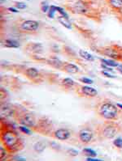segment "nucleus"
I'll list each match as a JSON object with an SVG mask.
<instances>
[{"instance_id":"f257e3e1","label":"nucleus","mask_w":122,"mask_h":161,"mask_svg":"<svg viewBox=\"0 0 122 161\" xmlns=\"http://www.w3.org/2000/svg\"><path fill=\"white\" fill-rule=\"evenodd\" d=\"M2 141L4 142V147L11 152H14L20 150L21 147V142L17 135L12 130L4 131L1 136Z\"/></svg>"},{"instance_id":"f03ea898","label":"nucleus","mask_w":122,"mask_h":161,"mask_svg":"<svg viewBox=\"0 0 122 161\" xmlns=\"http://www.w3.org/2000/svg\"><path fill=\"white\" fill-rule=\"evenodd\" d=\"M97 112L103 118L107 120H114L118 117L117 107L110 101H104L99 105Z\"/></svg>"},{"instance_id":"7ed1b4c3","label":"nucleus","mask_w":122,"mask_h":161,"mask_svg":"<svg viewBox=\"0 0 122 161\" xmlns=\"http://www.w3.org/2000/svg\"><path fill=\"white\" fill-rule=\"evenodd\" d=\"M119 126L116 124L107 123L102 127L101 134L102 136L106 139H113L116 135L118 134Z\"/></svg>"},{"instance_id":"20e7f679","label":"nucleus","mask_w":122,"mask_h":161,"mask_svg":"<svg viewBox=\"0 0 122 161\" xmlns=\"http://www.w3.org/2000/svg\"><path fill=\"white\" fill-rule=\"evenodd\" d=\"M18 121L21 125L29 128L35 127L36 124H37L35 117L32 113H29V112L24 113L22 115L18 117Z\"/></svg>"},{"instance_id":"39448f33","label":"nucleus","mask_w":122,"mask_h":161,"mask_svg":"<svg viewBox=\"0 0 122 161\" xmlns=\"http://www.w3.org/2000/svg\"><path fill=\"white\" fill-rule=\"evenodd\" d=\"M39 28V24L35 20H25L20 25V30L24 32H35Z\"/></svg>"},{"instance_id":"423d86ee","label":"nucleus","mask_w":122,"mask_h":161,"mask_svg":"<svg viewBox=\"0 0 122 161\" xmlns=\"http://www.w3.org/2000/svg\"><path fill=\"white\" fill-rule=\"evenodd\" d=\"M78 138L83 143H89L93 139V132L90 129H82L78 133Z\"/></svg>"},{"instance_id":"0eeeda50","label":"nucleus","mask_w":122,"mask_h":161,"mask_svg":"<svg viewBox=\"0 0 122 161\" xmlns=\"http://www.w3.org/2000/svg\"><path fill=\"white\" fill-rule=\"evenodd\" d=\"M73 10L78 14H88L89 13V6L84 1L78 0L73 6Z\"/></svg>"},{"instance_id":"6e6552de","label":"nucleus","mask_w":122,"mask_h":161,"mask_svg":"<svg viewBox=\"0 0 122 161\" xmlns=\"http://www.w3.org/2000/svg\"><path fill=\"white\" fill-rule=\"evenodd\" d=\"M70 131L67 129H58L57 130L54 132V137L58 140L65 141L70 138Z\"/></svg>"},{"instance_id":"1a4fd4ad","label":"nucleus","mask_w":122,"mask_h":161,"mask_svg":"<svg viewBox=\"0 0 122 161\" xmlns=\"http://www.w3.org/2000/svg\"><path fill=\"white\" fill-rule=\"evenodd\" d=\"M81 92L83 96L89 97H95L98 95V92L96 89L89 86H82L81 87Z\"/></svg>"},{"instance_id":"9d476101","label":"nucleus","mask_w":122,"mask_h":161,"mask_svg":"<svg viewBox=\"0 0 122 161\" xmlns=\"http://www.w3.org/2000/svg\"><path fill=\"white\" fill-rule=\"evenodd\" d=\"M25 75L28 79H35L39 77V71L36 68L30 67L25 71Z\"/></svg>"},{"instance_id":"9b49d317","label":"nucleus","mask_w":122,"mask_h":161,"mask_svg":"<svg viewBox=\"0 0 122 161\" xmlns=\"http://www.w3.org/2000/svg\"><path fill=\"white\" fill-rule=\"evenodd\" d=\"M62 70L65 71V72L70 73V74H75V73H77L79 71V68L77 67V66L74 65V64L66 63L63 66Z\"/></svg>"},{"instance_id":"f8f14e48","label":"nucleus","mask_w":122,"mask_h":161,"mask_svg":"<svg viewBox=\"0 0 122 161\" xmlns=\"http://www.w3.org/2000/svg\"><path fill=\"white\" fill-rule=\"evenodd\" d=\"M15 114V110L11 108L10 106H4V108L2 107L1 109V117H9L14 116Z\"/></svg>"},{"instance_id":"ddd939ff","label":"nucleus","mask_w":122,"mask_h":161,"mask_svg":"<svg viewBox=\"0 0 122 161\" xmlns=\"http://www.w3.org/2000/svg\"><path fill=\"white\" fill-rule=\"evenodd\" d=\"M103 53H104L105 55H107V56L113 58H116V59H120L119 58H121V54H119L118 52H117L116 49H112V48L106 49L103 51Z\"/></svg>"},{"instance_id":"4468645a","label":"nucleus","mask_w":122,"mask_h":161,"mask_svg":"<svg viewBox=\"0 0 122 161\" xmlns=\"http://www.w3.org/2000/svg\"><path fill=\"white\" fill-rule=\"evenodd\" d=\"M76 84V83L73 81V79L70 78H65L62 80V86L64 87L66 89H70L72 88L73 86H75Z\"/></svg>"},{"instance_id":"2eb2a0df","label":"nucleus","mask_w":122,"mask_h":161,"mask_svg":"<svg viewBox=\"0 0 122 161\" xmlns=\"http://www.w3.org/2000/svg\"><path fill=\"white\" fill-rule=\"evenodd\" d=\"M46 142H43V141H40V142H36L34 146V149L35 151H37L38 153H41L43 151L46 149Z\"/></svg>"},{"instance_id":"dca6fc26","label":"nucleus","mask_w":122,"mask_h":161,"mask_svg":"<svg viewBox=\"0 0 122 161\" xmlns=\"http://www.w3.org/2000/svg\"><path fill=\"white\" fill-rule=\"evenodd\" d=\"M58 20H59V22L61 24L63 25V26H65V28H72V24H71V23L69 20V18L68 17H65V16H60V17H58Z\"/></svg>"},{"instance_id":"f3484780","label":"nucleus","mask_w":122,"mask_h":161,"mask_svg":"<svg viewBox=\"0 0 122 161\" xmlns=\"http://www.w3.org/2000/svg\"><path fill=\"white\" fill-rule=\"evenodd\" d=\"M4 45L7 47H10V48H18L20 46V44L18 41H15V40H12V39H7L4 41Z\"/></svg>"},{"instance_id":"a211bd4d","label":"nucleus","mask_w":122,"mask_h":161,"mask_svg":"<svg viewBox=\"0 0 122 161\" xmlns=\"http://www.w3.org/2000/svg\"><path fill=\"white\" fill-rule=\"evenodd\" d=\"M79 55H80L82 58H84L85 60L89 61V62H94L95 61V58L92 56L90 53H89L86 51L84 50H80L79 51Z\"/></svg>"},{"instance_id":"6ab92c4d","label":"nucleus","mask_w":122,"mask_h":161,"mask_svg":"<svg viewBox=\"0 0 122 161\" xmlns=\"http://www.w3.org/2000/svg\"><path fill=\"white\" fill-rule=\"evenodd\" d=\"M108 2L112 8H116V9L122 8V0H108Z\"/></svg>"},{"instance_id":"aec40b11","label":"nucleus","mask_w":122,"mask_h":161,"mask_svg":"<svg viewBox=\"0 0 122 161\" xmlns=\"http://www.w3.org/2000/svg\"><path fill=\"white\" fill-rule=\"evenodd\" d=\"M82 153L85 155H86L88 157H95L97 155V153L94 150H92L90 148H84L82 151Z\"/></svg>"},{"instance_id":"412c9836","label":"nucleus","mask_w":122,"mask_h":161,"mask_svg":"<svg viewBox=\"0 0 122 161\" xmlns=\"http://www.w3.org/2000/svg\"><path fill=\"white\" fill-rule=\"evenodd\" d=\"M48 63L50 64V66H52V67H54L55 68H61L62 69V67H63V63L61 62L60 61L58 60V59H54V60H50L49 62H48Z\"/></svg>"},{"instance_id":"4be33fe9","label":"nucleus","mask_w":122,"mask_h":161,"mask_svg":"<svg viewBox=\"0 0 122 161\" xmlns=\"http://www.w3.org/2000/svg\"><path fill=\"white\" fill-rule=\"evenodd\" d=\"M101 62L105 64V65L111 67H118V64L116 63V62H115L114 61L110 60V59H102Z\"/></svg>"},{"instance_id":"5701e85b","label":"nucleus","mask_w":122,"mask_h":161,"mask_svg":"<svg viewBox=\"0 0 122 161\" xmlns=\"http://www.w3.org/2000/svg\"><path fill=\"white\" fill-rule=\"evenodd\" d=\"M113 144H114L115 146H116L117 148H120V149H122V138H116V139H114L113 141Z\"/></svg>"},{"instance_id":"b1692460","label":"nucleus","mask_w":122,"mask_h":161,"mask_svg":"<svg viewBox=\"0 0 122 161\" xmlns=\"http://www.w3.org/2000/svg\"><path fill=\"white\" fill-rule=\"evenodd\" d=\"M57 11V7L55 6H50L49 8V12H48V16L50 18H53L54 15L55 13V11Z\"/></svg>"},{"instance_id":"393cba45","label":"nucleus","mask_w":122,"mask_h":161,"mask_svg":"<svg viewBox=\"0 0 122 161\" xmlns=\"http://www.w3.org/2000/svg\"><path fill=\"white\" fill-rule=\"evenodd\" d=\"M19 130L21 131V132L26 134V135H31V131L27 128V126H20Z\"/></svg>"},{"instance_id":"a878e982","label":"nucleus","mask_w":122,"mask_h":161,"mask_svg":"<svg viewBox=\"0 0 122 161\" xmlns=\"http://www.w3.org/2000/svg\"><path fill=\"white\" fill-rule=\"evenodd\" d=\"M80 81L81 82L84 83L86 84H92V83H93V80L89 79V78H86V77H83V78L80 79Z\"/></svg>"},{"instance_id":"bb28decb","label":"nucleus","mask_w":122,"mask_h":161,"mask_svg":"<svg viewBox=\"0 0 122 161\" xmlns=\"http://www.w3.org/2000/svg\"><path fill=\"white\" fill-rule=\"evenodd\" d=\"M15 8L18 9H25L26 8V4L24 3H15Z\"/></svg>"},{"instance_id":"cd10ccee","label":"nucleus","mask_w":122,"mask_h":161,"mask_svg":"<svg viewBox=\"0 0 122 161\" xmlns=\"http://www.w3.org/2000/svg\"><path fill=\"white\" fill-rule=\"evenodd\" d=\"M102 74H103V75H105L106 77H108V78H111V79L116 78V76H115V75H111V74H110V73H108V72H107V71H105V70L102 71Z\"/></svg>"},{"instance_id":"c85d7f7f","label":"nucleus","mask_w":122,"mask_h":161,"mask_svg":"<svg viewBox=\"0 0 122 161\" xmlns=\"http://www.w3.org/2000/svg\"><path fill=\"white\" fill-rule=\"evenodd\" d=\"M49 5L46 3V2H44V3H42V10L43 12H46L47 10L49 9Z\"/></svg>"},{"instance_id":"c756f323","label":"nucleus","mask_w":122,"mask_h":161,"mask_svg":"<svg viewBox=\"0 0 122 161\" xmlns=\"http://www.w3.org/2000/svg\"><path fill=\"white\" fill-rule=\"evenodd\" d=\"M68 152H69V154L71 155V156H76V155H78V151L76 150H74V149H69V151H68Z\"/></svg>"},{"instance_id":"7c9ffc66","label":"nucleus","mask_w":122,"mask_h":161,"mask_svg":"<svg viewBox=\"0 0 122 161\" xmlns=\"http://www.w3.org/2000/svg\"><path fill=\"white\" fill-rule=\"evenodd\" d=\"M101 66H102V67H103V69H105V71L107 70V71H109L110 72H113V71H112V69L109 67V66H107V65H105L104 63H102Z\"/></svg>"},{"instance_id":"2f4dec72","label":"nucleus","mask_w":122,"mask_h":161,"mask_svg":"<svg viewBox=\"0 0 122 161\" xmlns=\"http://www.w3.org/2000/svg\"><path fill=\"white\" fill-rule=\"evenodd\" d=\"M12 160H25V158L18 157V156H16V157L13 158Z\"/></svg>"},{"instance_id":"473e14b6","label":"nucleus","mask_w":122,"mask_h":161,"mask_svg":"<svg viewBox=\"0 0 122 161\" xmlns=\"http://www.w3.org/2000/svg\"><path fill=\"white\" fill-rule=\"evenodd\" d=\"M116 68L118 69V71L122 74V65H118V67H117Z\"/></svg>"},{"instance_id":"72a5a7b5","label":"nucleus","mask_w":122,"mask_h":161,"mask_svg":"<svg viewBox=\"0 0 122 161\" xmlns=\"http://www.w3.org/2000/svg\"><path fill=\"white\" fill-rule=\"evenodd\" d=\"M9 11H13V12H16V13H17V12H18V11H17V10H15V9H14V8H9Z\"/></svg>"},{"instance_id":"f704fd0d","label":"nucleus","mask_w":122,"mask_h":161,"mask_svg":"<svg viewBox=\"0 0 122 161\" xmlns=\"http://www.w3.org/2000/svg\"><path fill=\"white\" fill-rule=\"evenodd\" d=\"M116 105H117L118 107H120V108L122 109V105H121V104H119V103H117V104H116Z\"/></svg>"}]
</instances>
